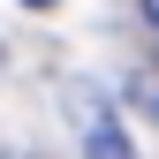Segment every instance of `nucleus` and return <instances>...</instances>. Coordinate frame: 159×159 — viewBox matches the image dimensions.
Returning <instances> with one entry per match:
<instances>
[{"instance_id":"obj_2","label":"nucleus","mask_w":159,"mask_h":159,"mask_svg":"<svg viewBox=\"0 0 159 159\" xmlns=\"http://www.w3.org/2000/svg\"><path fill=\"white\" fill-rule=\"evenodd\" d=\"M144 15H152V23H159V0H144Z\"/></svg>"},{"instance_id":"obj_3","label":"nucleus","mask_w":159,"mask_h":159,"mask_svg":"<svg viewBox=\"0 0 159 159\" xmlns=\"http://www.w3.org/2000/svg\"><path fill=\"white\" fill-rule=\"evenodd\" d=\"M23 8H53V0H23Z\"/></svg>"},{"instance_id":"obj_1","label":"nucleus","mask_w":159,"mask_h":159,"mask_svg":"<svg viewBox=\"0 0 159 159\" xmlns=\"http://www.w3.org/2000/svg\"><path fill=\"white\" fill-rule=\"evenodd\" d=\"M84 159H136L114 114H91V136H84Z\"/></svg>"}]
</instances>
